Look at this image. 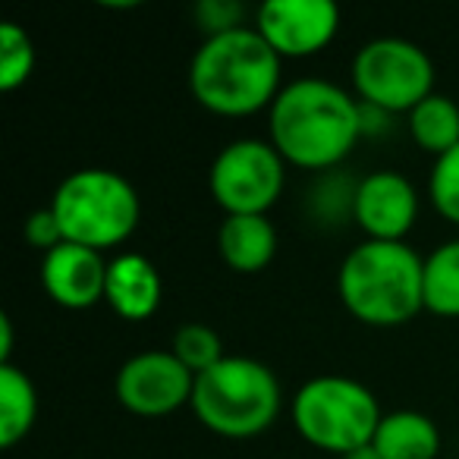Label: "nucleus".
Segmentation results:
<instances>
[{
    "mask_svg": "<svg viewBox=\"0 0 459 459\" xmlns=\"http://www.w3.org/2000/svg\"><path fill=\"white\" fill-rule=\"evenodd\" d=\"M108 268L110 262L104 258V252L64 243L48 255H41V287L60 308L85 312V308H95L98 302H104Z\"/></svg>",
    "mask_w": 459,
    "mask_h": 459,
    "instance_id": "nucleus-12",
    "label": "nucleus"
},
{
    "mask_svg": "<svg viewBox=\"0 0 459 459\" xmlns=\"http://www.w3.org/2000/svg\"><path fill=\"white\" fill-rule=\"evenodd\" d=\"M421 293H425V312L437 318H459V237L440 243L425 258Z\"/></svg>",
    "mask_w": 459,
    "mask_h": 459,
    "instance_id": "nucleus-18",
    "label": "nucleus"
},
{
    "mask_svg": "<svg viewBox=\"0 0 459 459\" xmlns=\"http://www.w3.org/2000/svg\"><path fill=\"white\" fill-rule=\"evenodd\" d=\"M352 85L362 104L387 114H409L434 95V64L428 51L406 39H371L352 57Z\"/></svg>",
    "mask_w": 459,
    "mask_h": 459,
    "instance_id": "nucleus-7",
    "label": "nucleus"
},
{
    "mask_svg": "<svg viewBox=\"0 0 459 459\" xmlns=\"http://www.w3.org/2000/svg\"><path fill=\"white\" fill-rule=\"evenodd\" d=\"M13 362V321L10 315H0V365Z\"/></svg>",
    "mask_w": 459,
    "mask_h": 459,
    "instance_id": "nucleus-26",
    "label": "nucleus"
},
{
    "mask_svg": "<svg viewBox=\"0 0 459 459\" xmlns=\"http://www.w3.org/2000/svg\"><path fill=\"white\" fill-rule=\"evenodd\" d=\"M22 237H26V243L32 246V249L45 252V255L51 249H57V246L66 243V239H64V230H60V223H57V217H54L51 204H48V208L32 211V214L26 217Z\"/></svg>",
    "mask_w": 459,
    "mask_h": 459,
    "instance_id": "nucleus-24",
    "label": "nucleus"
},
{
    "mask_svg": "<svg viewBox=\"0 0 459 459\" xmlns=\"http://www.w3.org/2000/svg\"><path fill=\"white\" fill-rule=\"evenodd\" d=\"M51 211L66 243L108 252L123 246L139 227L142 202L135 186L108 167H85L60 179Z\"/></svg>",
    "mask_w": 459,
    "mask_h": 459,
    "instance_id": "nucleus-5",
    "label": "nucleus"
},
{
    "mask_svg": "<svg viewBox=\"0 0 459 459\" xmlns=\"http://www.w3.org/2000/svg\"><path fill=\"white\" fill-rule=\"evenodd\" d=\"M362 139V104L327 79L283 85L268 110V142L287 164L331 173Z\"/></svg>",
    "mask_w": 459,
    "mask_h": 459,
    "instance_id": "nucleus-1",
    "label": "nucleus"
},
{
    "mask_svg": "<svg viewBox=\"0 0 459 459\" xmlns=\"http://www.w3.org/2000/svg\"><path fill=\"white\" fill-rule=\"evenodd\" d=\"M352 221L365 239L406 243L409 230L419 221V192L400 170H375L359 179Z\"/></svg>",
    "mask_w": 459,
    "mask_h": 459,
    "instance_id": "nucleus-11",
    "label": "nucleus"
},
{
    "mask_svg": "<svg viewBox=\"0 0 459 459\" xmlns=\"http://www.w3.org/2000/svg\"><path fill=\"white\" fill-rule=\"evenodd\" d=\"M287 186V160L268 139H237L211 160L208 189L223 217L268 214Z\"/></svg>",
    "mask_w": 459,
    "mask_h": 459,
    "instance_id": "nucleus-8",
    "label": "nucleus"
},
{
    "mask_svg": "<svg viewBox=\"0 0 459 459\" xmlns=\"http://www.w3.org/2000/svg\"><path fill=\"white\" fill-rule=\"evenodd\" d=\"M39 419V390L20 365H0V446L10 450L29 437Z\"/></svg>",
    "mask_w": 459,
    "mask_h": 459,
    "instance_id": "nucleus-16",
    "label": "nucleus"
},
{
    "mask_svg": "<svg viewBox=\"0 0 459 459\" xmlns=\"http://www.w3.org/2000/svg\"><path fill=\"white\" fill-rule=\"evenodd\" d=\"M189 409L211 434L249 440L264 434L283 409V390L264 362L227 356L221 365L195 377Z\"/></svg>",
    "mask_w": 459,
    "mask_h": 459,
    "instance_id": "nucleus-4",
    "label": "nucleus"
},
{
    "mask_svg": "<svg viewBox=\"0 0 459 459\" xmlns=\"http://www.w3.org/2000/svg\"><path fill=\"white\" fill-rule=\"evenodd\" d=\"M255 32L281 60L315 57L340 32L333 0H264L255 10Z\"/></svg>",
    "mask_w": 459,
    "mask_h": 459,
    "instance_id": "nucleus-10",
    "label": "nucleus"
},
{
    "mask_svg": "<svg viewBox=\"0 0 459 459\" xmlns=\"http://www.w3.org/2000/svg\"><path fill=\"white\" fill-rule=\"evenodd\" d=\"M428 195H431L434 211L459 227V145L434 158L431 177H428Z\"/></svg>",
    "mask_w": 459,
    "mask_h": 459,
    "instance_id": "nucleus-21",
    "label": "nucleus"
},
{
    "mask_svg": "<svg viewBox=\"0 0 459 459\" xmlns=\"http://www.w3.org/2000/svg\"><path fill=\"white\" fill-rule=\"evenodd\" d=\"M290 419L306 444L325 453H346L371 444L384 412L362 381L346 375H318L296 390Z\"/></svg>",
    "mask_w": 459,
    "mask_h": 459,
    "instance_id": "nucleus-6",
    "label": "nucleus"
},
{
    "mask_svg": "<svg viewBox=\"0 0 459 459\" xmlns=\"http://www.w3.org/2000/svg\"><path fill=\"white\" fill-rule=\"evenodd\" d=\"M170 352L192 371V375H204L211 371L214 365H221L230 352H223V340L221 333L214 331L211 325H183L177 333H173V343H170Z\"/></svg>",
    "mask_w": 459,
    "mask_h": 459,
    "instance_id": "nucleus-19",
    "label": "nucleus"
},
{
    "mask_svg": "<svg viewBox=\"0 0 459 459\" xmlns=\"http://www.w3.org/2000/svg\"><path fill=\"white\" fill-rule=\"evenodd\" d=\"M421 271L425 258L409 243L365 239L343 258L337 271L340 302L362 325H406L425 308Z\"/></svg>",
    "mask_w": 459,
    "mask_h": 459,
    "instance_id": "nucleus-3",
    "label": "nucleus"
},
{
    "mask_svg": "<svg viewBox=\"0 0 459 459\" xmlns=\"http://www.w3.org/2000/svg\"><path fill=\"white\" fill-rule=\"evenodd\" d=\"M35 45L29 32L16 22L0 26V91H16L32 79L35 73Z\"/></svg>",
    "mask_w": 459,
    "mask_h": 459,
    "instance_id": "nucleus-20",
    "label": "nucleus"
},
{
    "mask_svg": "<svg viewBox=\"0 0 459 459\" xmlns=\"http://www.w3.org/2000/svg\"><path fill=\"white\" fill-rule=\"evenodd\" d=\"M217 255L237 274H258L277 255V230L268 214H230L217 230Z\"/></svg>",
    "mask_w": 459,
    "mask_h": 459,
    "instance_id": "nucleus-14",
    "label": "nucleus"
},
{
    "mask_svg": "<svg viewBox=\"0 0 459 459\" xmlns=\"http://www.w3.org/2000/svg\"><path fill=\"white\" fill-rule=\"evenodd\" d=\"M371 446L384 459H437L440 431L425 412L396 409V412H384Z\"/></svg>",
    "mask_w": 459,
    "mask_h": 459,
    "instance_id": "nucleus-15",
    "label": "nucleus"
},
{
    "mask_svg": "<svg viewBox=\"0 0 459 459\" xmlns=\"http://www.w3.org/2000/svg\"><path fill=\"white\" fill-rule=\"evenodd\" d=\"M362 104V101H359ZM394 114L381 108H371V104H362V135H377V133H387V120Z\"/></svg>",
    "mask_w": 459,
    "mask_h": 459,
    "instance_id": "nucleus-25",
    "label": "nucleus"
},
{
    "mask_svg": "<svg viewBox=\"0 0 459 459\" xmlns=\"http://www.w3.org/2000/svg\"><path fill=\"white\" fill-rule=\"evenodd\" d=\"M160 296H164V283L145 255L123 252L110 258L108 290H104V302L110 306V312L120 315L123 321H145L160 308Z\"/></svg>",
    "mask_w": 459,
    "mask_h": 459,
    "instance_id": "nucleus-13",
    "label": "nucleus"
},
{
    "mask_svg": "<svg viewBox=\"0 0 459 459\" xmlns=\"http://www.w3.org/2000/svg\"><path fill=\"white\" fill-rule=\"evenodd\" d=\"M192 13H195L198 29H204V39L246 26V7L237 0H198Z\"/></svg>",
    "mask_w": 459,
    "mask_h": 459,
    "instance_id": "nucleus-23",
    "label": "nucleus"
},
{
    "mask_svg": "<svg viewBox=\"0 0 459 459\" xmlns=\"http://www.w3.org/2000/svg\"><path fill=\"white\" fill-rule=\"evenodd\" d=\"M356 183H343L337 173H321V183L312 189V211L315 217L327 223H340L343 217H352V204H356Z\"/></svg>",
    "mask_w": 459,
    "mask_h": 459,
    "instance_id": "nucleus-22",
    "label": "nucleus"
},
{
    "mask_svg": "<svg viewBox=\"0 0 459 459\" xmlns=\"http://www.w3.org/2000/svg\"><path fill=\"white\" fill-rule=\"evenodd\" d=\"M340 459H384V456L371 444H365V446H359V450L346 453V456H340Z\"/></svg>",
    "mask_w": 459,
    "mask_h": 459,
    "instance_id": "nucleus-27",
    "label": "nucleus"
},
{
    "mask_svg": "<svg viewBox=\"0 0 459 459\" xmlns=\"http://www.w3.org/2000/svg\"><path fill=\"white\" fill-rule=\"evenodd\" d=\"M195 375L170 350H145L129 356L114 377V394L126 412L164 419L189 406Z\"/></svg>",
    "mask_w": 459,
    "mask_h": 459,
    "instance_id": "nucleus-9",
    "label": "nucleus"
},
{
    "mask_svg": "<svg viewBox=\"0 0 459 459\" xmlns=\"http://www.w3.org/2000/svg\"><path fill=\"white\" fill-rule=\"evenodd\" d=\"M283 89V60L255 26L211 35L189 64V91L217 117H252L271 110Z\"/></svg>",
    "mask_w": 459,
    "mask_h": 459,
    "instance_id": "nucleus-2",
    "label": "nucleus"
},
{
    "mask_svg": "<svg viewBox=\"0 0 459 459\" xmlns=\"http://www.w3.org/2000/svg\"><path fill=\"white\" fill-rule=\"evenodd\" d=\"M409 120V135L425 154H446L450 148L459 145V101L440 95H428L419 108H412L406 114Z\"/></svg>",
    "mask_w": 459,
    "mask_h": 459,
    "instance_id": "nucleus-17",
    "label": "nucleus"
}]
</instances>
